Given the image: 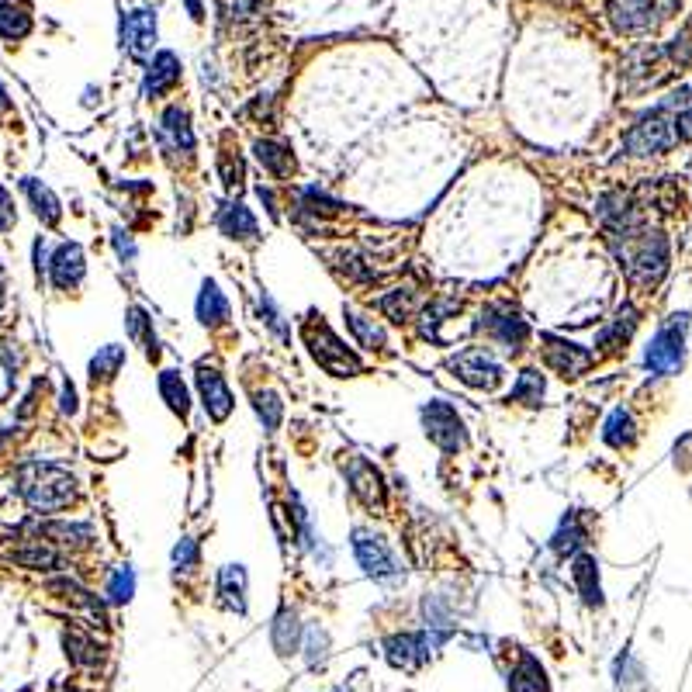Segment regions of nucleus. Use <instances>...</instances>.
I'll use <instances>...</instances> for the list:
<instances>
[{"mask_svg": "<svg viewBox=\"0 0 692 692\" xmlns=\"http://www.w3.org/2000/svg\"><path fill=\"white\" fill-rule=\"evenodd\" d=\"M616 257H620V267L627 270V277L641 288H654L661 277L668 274V239L661 232H616Z\"/></svg>", "mask_w": 692, "mask_h": 692, "instance_id": "1", "label": "nucleus"}, {"mask_svg": "<svg viewBox=\"0 0 692 692\" xmlns=\"http://www.w3.org/2000/svg\"><path fill=\"white\" fill-rule=\"evenodd\" d=\"M686 97H689V87H682V90H675V94H668L658 108L644 111V115L630 125V132L623 135V149H627L630 156L668 153V149L679 142V135H675V115H668V111L686 108Z\"/></svg>", "mask_w": 692, "mask_h": 692, "instance_id": "2", "label": "nucleus"}, {"mask_svg": "<svg viewBox=\"0 0 692 692\" xmlns=\"http://www.w3.org/2000/svg\"><path fill=\"white\" fill-rule=\"evenodd\" d=\"M18 492L35 513H59L77 499V478L59 464H28L18 475Z\"/></svg>", "mask_w": 692, "mask_h": 692, "instance_id": "3", "label": "nucleus"}, {"mask_svg": "<svg viewBox=\"0 0 692 692\" xmlns=\"http://www.w3.org/2000/svg\"><path fill=\"white\" fill-rule=\"evenodd\" d=\"M302 336L308 343V353H312V360L322 367V371H329L333 378H357L360 374V357L353 350H346V343L336 340V333L326 326V322L308 319Z\"/></svg>", "mask_w": 692, "mask_h": 692, "instance_id": "4", "label": "nucleus"}, {"mask_svg": "<svg viewBox=\"0 0 692 692\" xmlns=\"http://www.w3.org/2000/svg\"><path fill=\"white\" fill-rule=\"evenodd\" d=\"M686 329L689 315H672L658 333L651 336L648 350H644V364L651 374H679L686 364Z\"/></svg>", "mask_w": 692, "mask_h": 692, "instance_id": "5", "label": "nucleus"}, {"mask_svg": "<svg viewBox=\"0 0 692 692\" xmlns=\"http://www.w3.org/2000/svg\"><path fill=\"white\" fill-rule=\"evenodd\" d=\"M672 11V0H609L606 18L620 35H648Z\"/></svg>", "mask_w": 692, "mask_h": 692, "instance_id": "6", "label": "nucleus"}, {"mask_svg": "<svg viewBox=\"0 0 692 692\" xmlns=\"http://www.w3.org/2000/svg\"><path fill=\"white\" fill-rule=\"evenodd\" d=\"M450 371H454V378H461L468 388L475 391H495L502 385V364L495 360V353L488 350V346H468V350H461L454 360H450Z\"/></svg>", "mask_w": 692, "mask_h": 692, "instance_id": "7", "label": "nucleus"}, {"mask_svg": "<svg viewBox=\"0 0 692 692\" xmlns=\"http://www.w3.org/2000/svg\"><path fill=\"white\" fill-rule=\"evenodd\" d=\"M353 554H357L360 568L374 578V582H398L402 578V564H398L395 551L388 547L385 537L371 530H353Z\"/></svg>", "mask_w": 692, "mask_h": 692, "instance_id": "8", "label": "nucleus"}, {"mask_svg": "<svg viewBox=\"0 0 692 692\" xmlns=\"http://www.w3.org/2000/svg\"><path fill=\"white\" fill-rule=\"evenodd\" d=\"M478 329L509 353H519L526 346V340H530V326H526V319L513 305H488L485 312H481Z\"/></svg>", "mask_w": 692, "mask_h": 692, "instance_id": "9", "label": "nucleus"}, {"mask_svg": "<svg viewBox=\"0 0 692 692\" xmlns=\"http://www.w3.org/2000/svg\"><path fill=\"white\" fill-rule=\"evenodd\" d=\"M423 426H426V436H430L443 454H457V450H464V443H468L464 419L457 416V409L447 402H426L423 405Z\"/></svg>", "mask_w": 692, "mask_h": 692, "instance_id": "10", "label": "nucleus"}, {"mask_svg": "<svg viewBox=\"0 0 692 692\" xmlns=\"http://www.w3.org/2000/svg\"><path fill=\"white\" fill-rule=\"evenodd\" d=\"M540 353H544V367L554 374H561V378H578V374H585L592 364H596V353L585 350V346L571 343V340H561V336H551L544 333L540 336Z\"/></svg>", "mask_w": 692, "mask_h": 692, "instance_id": "11", "label": "nucleus"}, {"mask_svg": "<svg viewBox=\"0 0 692 692\" xmlns=\"http://www.w3.org/2000/svg\"><path fill=\"white\" fill-rule=\"evenodd\" d=\"M156 45V11L142 7V11H129L122 18V49H129V56L142 59L149 56Z\"/></svg>", "mask_w": 692, "mask_h": 692, "instance_id": "12", "label": "nucleus"}, {"mask_svg": "<svg viewBox=\"0 0 692 692\" xmlns=\"http://www.w3.org/2000/svg\"><path fill=\"white\" fill-rule=\"evenodd\" d=\"M346 478H350V492L357 495L367 509L385 506V478H381V471L374 468L371 461H364V457H353Z\"/></svg>", "mask_w": 692, "mask_h": 692, "instance_id": "13", "label": "nucleus"}, {"mask_svg": "<svg viewBox=\"0 0 692 692\" xmlns=\"http://www.w3.org/2000/svg\"><path fill=\"white\" fill-rule=\"evenodd\" d=\"M198 391H201V402H205V412L215 419V423H225L232 412V391L225 385V378L215 371V367H198Z\"/></svg>", "mask_w": 692, "mask_h": 692, "instance_id": "14", "label": "nucleus"}, {"mask_svg": "<svg viewBox=\"0 0 692 692\" xmlns=\"http://www.w3.org/2000/svg\"><path fill=\"white\" fill-rule=\"evenodd\" d=\"M49 274H52V284H56L59 291L77 288V284L84 281V274H87L84 250H80L77 243H63L56 250V257H52V263H49Z\"/></svg>", "mask_w": 692, "mask_h": 692, "instance_id": "15", "label": "nucleus"}, {"mask_svg": "<svg viewBox=\"0 0 692 692\" xmlns=\"http://www.w3.org/2000/svg\"><path fill=\"white\" fill-rule=\"evenodd\" d=\"M180 84V59L177 52L160 49L146 70V97H163Z\"/></svg>", "mask_w": 692, "mask_h": 692, "instance_id": "16", "label": "nucleus"}, {"mask_svg": "<svg viewBox=\"0 0 692 692\" xmlns=\"http://www.w3.org/2000/svg\"><path fill=\"white\" fill-rule=\"evenodd\" d=\"M388 648V661L395 668H419L426 658H430V641L416 634H398L385 644Z\"/></svg>", "mask_w": 692, "mask_h": 692, "instance_id": "17", "label": "nucleus"}, {"mask_svg": "<svg viewBox=\"0 0 692 692\" xmlns=\"http://www.w3.org/2000/svg\"><path fill=\"white\" fill-rule=\"evenodd\" d=\"M218 229H222V236L229 239H239V243H253L257 239V218H253V212L246 205H225L222 212H218Z\"/></svg>", "mask_w": 692, "mask_h": 692, "instance_id": "18", "label": "nucleus"}, {"mask_svg": "<svg viewBox=\"0 0 692 692\" xmlns=\"http://www.w3.org/2000/svg\"><path fill=\"white\" fill-rule=\"evenodd\" d=\"M253 153H257L260 167L270 170L274 177H291L295 173V156H291V149L284 146V142L277 139H257V146H253Z\"/></svg>", "mask_w": 692, "mask_h": 692, "instance_id": "19", "label": "nucleus"}, {"mask_svg": "<svg viewBox=\"0 0 692 692\" xmlns=\"http://www.w3.org/2000/svg\"><path fill=\"white\" fill-rule=\"evenodd\" d=\"M198 319L201 326L208 329H218L229 322V298L218 291L215 281H205L201 284V295H198Z\"/></svg>", "mask_w": 692, "mask_h": 692, "instance_id": "20", "label": "nucleus"}, {"mask_svg": "<svg viewBox=\"0 0 692 692\" xmlns=\"http://www.w3.org/2000/svg\"><path fill=\"white\" fill-rule=\"evenodd\" d=\"M571 578H575L578 592H582V599L589 606H599L603 603V589H599V564L592 554H578L575 561H571Z\"/></svg>", "mask_w": 692, "mask_h": 692, "instance_id": "21", "label": "nucleus"}, {"mask_svg": "<svg viewBox=\"0 0 692 692\" xmlns=\"http://www.w3.org/2000/svg\"><path fill=\"white\" fill-rule=\"evenodd\" d=\"M509 692H547V672L533 654H523L509 672Z\"/></svg>", "mask_w": 692, "mask_h": 692, "instance_id": "22", "label": "nucleus"}, {"mask_svg": "<svg viewBox=\"0 0 692 692\" xmlns=\"http://www.w3.org/2000/svg\"><path fill=\"white\" fill-rule=\"evenodd\" d=\"M218 596L229 609L236 613H246V571L243 564H225L218 571Z\"/></svg>", "mask_w": 692, "mask_h": 692, "instance_id": "23", "label": "nucleus"}, {"mask_svg": "<svg viewBox=\"0 0 692 692\" xmlns=\"http://www.w3.org/2000/svg\"><path fill=\"white\" fill-rule=\"evenodd\" d=\"M163 135H170L173 149H184V153H191L194 149L191 118H187V111L180 108V104H173V108L163 111Z\"/></svg>", "mask_w": 692, "mask_h": 692, "instance_id": "24", "label": "nucleus"}, {"mask_svg": "<svg viewBox=\"0 0 692 692\" xmlns=\"http://www.w3.org/2000/svg\"><path fill=\"white\" fill-rule=\"evenodd\" d=\"M346 326H350L353 340L364 346V350H385L388 336L374 319H367V315H360V312H346Z\"/></svg>", "mask_w": 692, "mask_h": 692, "instance_id": "25", "label": "nucleus"}, {"mask_svg": "<svg viewBox=\"0 0 692 692\" xmlns=\"http://www.w3.org/2000/svg\"><path fill=\"white\" fill-rule=\"evenodd\" d=\"M270 641H274L277 654H295L298 651V641H302V627H298V616L291 609H284L281 616L274 620V630H270Z\"/></svg>", "mask_w": 692, "mask_h": 692, "instance_id": "26", "label": "nucleus"}, {"mask_svg": "<svg viewBox=\"0 0 692 692\" xmlns=\"http://www.w3.org/2000/svg\"><path fill=\"white\" fill-rule=\"evenodd\" d=\"M160 395H163V402L170 405L173 416L187 419V412H191V391H187V385L180 381L177 371H163L160 374Z\"/></svg>", "mask_w": 692, "mask_h": 692, "instance_id": "27", "label": "nucleus"}, {"mask_svg": "<svg viewBox=\"0 0 692 692\" xmlns=\"http://www.w3.org/2000/svg\"><path fill=\"white\" fill-rule=\"evenodd\" d=\"M634 326H637V312H634V305H623L620 312H616V319L609 322V326L599 333V346L603 350H616V346H623L630 340V333H634Z\"/></svg>", "mask_w": 692, "mask_h": 692, "instance_id": "28", "label": "nucleus"}, {"mask_svg": "<svg viewBox=\"0 0 692 692\" xmlns=\"http://www.w3.org/2000/svg\"><path fill=\"white\" fill-rule=\"evenodd\" d=\"M14 561L25 564V568H32V571H52L63 564L59 551H52V547L42 544V540H32V544H25L21 551H14Z\"/></svg>", "mask_w": 692, "mask_h": 692, "instance_id": "29", "label": "nucleus"}, {"mask_svg": "<svg viewBox=\"0 0 692 692\" xmlns=\"http://www.w3.org/2000/svg\"><path fill=\"white\" fill-rule=\"evenodd\" d=\"M25 194L32 198L35 215H39L45 225H56L59 218H63V208H59L56 194H52L45 184H39V180H25Z\"/></svg>", "mask_w": 692, "mask_h": 692, "instance_id": "30", "label": "nucleus"}, {"mask_svg": "<svg viewBox=\"0 0 692 692\" xmlns=\"http://www.w3.org/2000/svg\"><path fill=\"white\" fill-rule=\"evenodd\" d=\"M28 32H32L28 11H21V7H14V4H0V39L18 42V39H25Z\"/></svg>", "mask_w": 692, "mask_h": 692, "instance_id": "31", "label": "nucleus"}, {"mask_svg": "<svg viewBox=\"0 0 692 692\" xmlns=\"http://www.w3.org/2000/svg\"><path fill=\"white\" fill-rule=\"evenodd\" d=\"M603 440L609 443V447H616V450L630 447V443H634V416H630L627 409H616L613 416H609V423H606Z\"/></svg>", "mask_w": 692, "mask_h": 692, "instance_id": "32", "label": "nucleus"}, {"mask_svg": "<svg viewBox=\"0 0 692 692\" xmlns=\"http://www.w3.org/2000/svg\"><path fill=\"white\" fill-rule=\"evenodd\" d=\"M544 374L540 371H519L516 385L513 391H509V398L513 402H523V405H540V398H544Z\"/></svg>", "mask_w": 692, "mask_h": 692, "instance_id": "33", "label": "nucleus"}, {"mask_svg": "<svg viewBox=\"0 0 692 692\" xmlns=\"http://www.w3.org/2000/svg\"><path fill=\"white\" fill-rule=\"evenodd\" d=\"M122 364H125V346H104V350L90 360V378H94V381H111Z\"/></svg>", "mask_w": 692, "mask_h": 692, "instance_id": "34", "label": "nucleus"}, {"mask_svg": "<svg viewBox=\"0 0 692 692\" xmlns=\"http://www.w3.org/2000/svg\"><path fill=\"white\" fill-rule=\"evenodd\" d=\"M129 336H132V340L146 343V357L149 360L160 357V346H156V333H153V319H149L142 308H129Z\"/></svg>", "mask_w": 692, "mask_h": 692, "instance_id": "35", "label": "nucleus"}, {"mask_svg": "<svg viewBox=\"0 0 692 692\" xmlns=\"http://www.w3.org/2000/svg\"><path fill=\"white\" fill-rule=\"evenodd\" d=\"M381 312L388 315V319H395V322H405L412 315V308H416V295H412L409 288H395L391 295H385L378 302Z\"/></svg>", "mask_w": 692, "mask_h": 692, "instance_id": "36", "label": "nucleus"}, {"mask_svg": "<svg viewBox=\"0 0 692 692\" xmlns=\"http://www.w3.org/2000/svg\"><path fill=\"white\" fill-rule=\"evenodd\" d=\"M257 416H260V423H263V430L267 433H274L277 426H281V416H284V405H281V398L274 395V391H257Z\"/></svg>", "mask_w": 692, "mask_h": 692, "instance_id": "37", "label": "nucleus"}, {"mask_svg": "<svg viewBox=\"0 0 692 692\" xmlns=\"http://www.w3.org/2000/svg\"><path fill=\"white\" fill-rule=\"evenodd\" d=\"M582 540H585V530H582V523H578V516H568L561 523V530L554 533V551L575 554L578 547H582Z\"/></svg>", "mask_w": 692, "mask_h": 692, "instance_id": "38", "label": "nucleus"}, {"mask_svg": "<svg viewBox=\"0 0 692 692\" xmlns=\"http://www.w3.org/2000/svg\"><path fill=\"white\" fill-rule=\"evenodd\" d=\"M45 533L49 537H63V544H73V547H84L94 540V530L87 523H52L45 526Z\"/></svg>", "mask_w": 692, "mask_h": 692, "instance_id": "39", "label": "nucleus"}, {"mask_svg": "<svg viewBox=\"0 0 692 692\" xmlns=\"http://www.w3.org/2000/svg\"><path fill=\"white\" fill-rule=\"evenodd\" d=\"M97 651H101V648H94V641H90V637L66 634V654H70L77 665H97V658H101Z\"/></svg>", "mask_w": 692, "mask_h": 692, "instance_id": "40", "label": "nucleus"}, {"mask_svg": "<svg viewBox=\"0 0 692 692\" xmlns=\"http://www.w3.org/2000/svg\"><path fill=\"white\" fill-rule=\"evenodd\" d=\"M132 592H135L132 568H118L115 575H111V582H108V599L122 606V603H129V599H132Z\"/></svg>", "mask_w": 692, "mask_h": 692, "instance_id": "41", "label": "nucleus"}, {"mask_svg": "<svg viewBox=\"0 0 692 692\" xmlns=\"http://www.w3.org/2000/svg\"><path fill=\"white\" fill-rule=\"evenodd\" d=\"M302 201H305V208H308L312 215H336V212H340V201L326 198V194H322L319 187H305Z\"/></svg>", "mask_w": 692, "mask_h": 692, "instance_id": "42", "label": "nucleus"}, {"mask_svg": "<svg viewBox=\"0 0 692 692\" xmlns=\"http://www.w3.org/2000/svg\"><path fill=\"white\" fill-rule=\"evenodd\" d=\"M222 180L229 191H239V187H243V160H239V156H232V153L222 156Z\"/></svg>", "mask_w": 692, "mask_h": 692, "instance_id": "43", "label": "nucleus"}, {"mask_svg": "<svg viewBox=\"0 0 692 692\" xmlns=\"http://www.w3.org/2000/svg\"><path fill=\"white\" fill-rule=\"evenodd\" d=\"M173 561H177V568H194L198 564V544L194 540H180L173 547Z\"/></svg>", "mask_w": 692, "mask_h": 692, "instance_id": "44", "label": "nucleus"}, {"mask_svg": "<svg viewBox=\"0 0 692 692\" xmlns=\"http://www.w3.org/2000/svg\"><path fill=\"white\" fill-rule=\"evenodd\" d=\"M260 308H263V319H267V326L274 329V333L281 336V340H288V326H284V322H281V312H277V308H274V302H270L267 295H263Z\"/></svg>", "mask_w": 692, "mask_h": 692, "instance_id": "45", "label": "nucleus"}, {"mask_svg": "<svg viewBox=\"0 0 692 692\" xmlns=\"http://www.w3.org/2000/svg\"><path fill=\"white\" fill-rule=\"evenodd\" d=\"M14 218H18V215H14V201H11V194H7L4 187H0V232L11 229Z\"/></svg>", "mask_w": 692, "mask_h": 692, "instance_id": "46", "label": "nucleus"}, {"mask_svg": "<svg viewBox=\"0 0 692 692\" xmlns=\"http://www.w3.org/2000/svg\"><path fill=\"white\" fill-rule=\"evenodd\" d=\"M675 135H679V142L692 139V108H679V115H675Z\"/></svg>", "mask_w": 692, "mask_h": 692, "instance_id": "47", "label": "nucleus"}, {"mask_svg": "<svg viewBox=\"0 0 692 692\" xmlns=\"http://www.w3.org/2000/svg\"><path fill=\"white\" fill-rule=\"evenodd\" d=\"M115 246H118V257H122V260H132V257H135L132 239H125V232H122V229L115 232Z\"/></svg>", "mask_w": 692, "mask_h": 692, "instance_id": "48", "label": "nucleus"}, {"mask_svg": "<svg viewBox=\"0 0 692 692\" xmlns=\"http://www.w3.org/2000/svg\"><path fill=\"white\" fill-rule=\"evenodd\" d=\"M184 7H187V14H191L194 21L205 18V7H201V0H184Z\"/></svg>", "mask_w": 692, "mask_h": 692, "instance_id": "49", "label": "nucleus"}, {"mask_svg": "<svg viewBox=\"0 0 692 692\" xmlns=\"http://www.w3.org/2000/svg\"><path fill=\"white\" fill-rule=\"evenodd\" d=\"M63 409L66 412H77V398H73V388L63 391Z\"/></svg>", "mask_w": 692, "mask_h": 692, "instance_id": "50", "label": "nucleus"}, {"mask_svg": "<svg viewBox=\"0 0 692 692\" xmlns=\"http://www.w3.org/2000/svg\"><path fill=\"white\" fill-rule=\"evenodd\" d=\"M0 108H7V94H4V87H0Z\"/></svg>", "mask_w": 692, "mask_h": 692, "instance_id": "51", "label": "nucleus"}, {"mask_svg": "<svg viewBox=\"0 0 692 692\" xmlns=\"http://www.w3.org/2000/svg\"><path fill=\"white\" fill-rule=\"evenodd\" d=\"M0 302H4V284H0Z\"/></svg>", "mask_w": 692, "mask_h": 692, "instance_id": "52", "label": "nucleus"}]
</instances>
